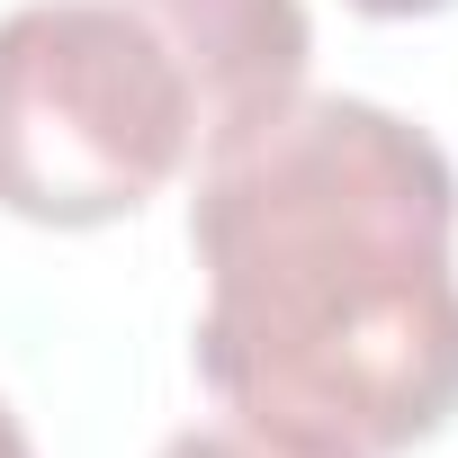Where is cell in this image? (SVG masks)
Returning <instances> with one entry per match:
<instances>
[{
	"instance_id": "6da1fadb",
	"label": "cell",
	"mask_w": 458,
	"mask_h": 458,
	"mask_svg": "<svg viewBox=\"0 0 458 458\" xmlns=\"http://www.w3.org/2000/svg\"><path fill=\"white\" fill-rule=\"evenodd\" d=\"M198 377L243 431L404 458L458 422V171L342 90H297L198 162Z\"/></svg>"
},
{
	"instance_id": "7a4b0ae2",
	"label": "cell",
	"mask_w": 458,
	"mask_h": 458,
	"mask_svg": "<svg viewBox=\"0 0 458 458\" xmlns=\"http://www.w3.org/2000/svg\"><path fill=\"white\" fill-rule=\"evenodd\" d=\"M207 162V90L144 0H28L0 19V216L90 234Z\"/></svg>"
},
{
	"instance_id": "3957f363",
	"label": "cell",
	"mask_w": 458,
	"mask_h": 458,
	"mask_svg": "<svg viewBox=\"0 0 458 458\" xmlns=\"http://www.w3.org/2000/svg\"><path fill=\"white\" fill-rule=\"evenodd\" d=\"M144 10L198 64L207 153H225L234 135H252L270 108H288L306 90V55H315L306 0H144Z\"/></svg>"
},
{
	"instance_id": "277c9868",
	"label": "cell",
	"mask_w": 458,
	"mask_h": 458,
	"mask_svg": "<svg viewBox=\"0 0 458 458\" xmlns=\"http://www.w3.org/2000/svg\"><path fill=\"white\" fill-rule=\"evenodd\" d=\"M153 458H324V449H297V440H270V431H243V422H216V431L162 440Z\"/></svg>"
},
{
	"instance_id": "5b68a950",
	"label": "cell",
	"mask_w": 458,
	"mask_h": 458,
	"mask_svg": "<svg viewBox=\"0 0 458 458\" xmlns=\"http://www.w3.org/2000/svg\"><path fill=\"white\" fill-rule=\"evenodd\" d=\"M360 19H440V10H458V0H351Z\"/></svg>"
},
{
	"instance_id": "8992f818",
	"label": "cell",
	"mask_w": 458,
	"mask_h": 458,
	"mask_svg": "<svg viewBox=\"0 0 458 458\" xmlns=\"http://www.w3.org/2000/svg\"><path fill=\"white\" fill-rule=\"evenodd\" d=\"M0 458H37V440H28V422L0 404Z\"/></svg>"
}]
</instances>
